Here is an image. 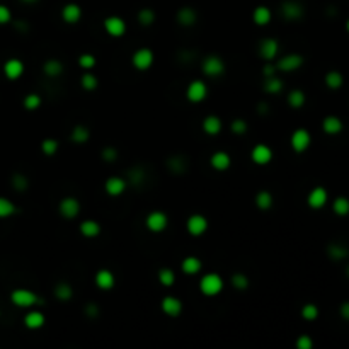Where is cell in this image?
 <instances>
[{"label": "cell", "mask_w": 349, "mask_h": 349, "mask_svg": "<svg viewBox=\"0 0 349 349\" xmlns=\"http://www.w3.org/2000/svg\"><path fill=\"white\" fill-rule=\"evenodd\" d=\"M223 278L216 275V273H206L200 279V289L206 296H216L218 293L223 291Z\"/></svg>", "instance_id": "6da1fadb"}, {"label": "cell", "mask_w": 349, "mask_h": 349, "mask_svg": "<svg viewBox=\"0 0 349 349\" xmlns=\"http://www.w3.org/2000/svg\"><path fill=\"white\" fill-rule=\"evenodd\" d=\"M10 301L19 308H31V307H34V305L41 303V298H39L34 291H31V289L17 288L10 293Z\"/></svg>", "instance_id": "7a4b0ae2"}, {"label": "cell", "mask_w": 349, "mask_h": 349, "mask_svg": "<svg viewBox=\"0 0 349 349\" xmlns=\"http://www.w3.org/2000/svg\"><path fill=\"white\" fill-rule=\"evenodd\" d=\"M145 225L150 232L153 233H160L164 232L165 228L169 227V216L167 213L160 211V209H155V211H150L145 218Z\"/></svg>", "instance_id": "3957f363"}, {"label": "cell", "mask_w": 349, "mask_h": 349, "mask_svg": "<svg viewBox=\"0 0 349 349\" xmlns=\"http://www.w3.org/2000/svg\"><path fill=\"white\" fill-rule=\"evenodd\" d=\"M201 70L206 77H220L225 72V62L218 55H208L201 62Z\"/></svg>", "instance_id": "277c9868"}, {"label": "cell", "mask_w": 349, "mask_h": 349, "mask_svg": "<svg viewBox=\"0 0 349 349\" xmlns=\"http://www.w3.org/2000/svg\"><path fill=\"white\" fill-rule=\"evenodd\" d=\"M153 62H155V55H153V51L150 48H138L132 57L133 67L137 70H141V72L148 70L153 65Z\"/></svg>", "instance_id": "5b68a950"}, {"label": "cell", "mask_w": 349, "mask_h": 349, "mask_svg": "<svg viewBox=\"0 0 349 349\" xmlns=\"http://www.w3.org/2000/svg\"><path fill=\"white\" fill-rule=\"evenodd\" d=\"M305 63V58L298 53H289L281 57L279 60L276 62V69L278 72H295L298 70L301 65Z\"/></svg>", "instance_id": "8992f818"}, {"label": "cell", "mask_w": 349, "mask_h": 349, "mask_svg": "<svg viewBox=\"0 0 349 349\" xmlns=\"http://www.w3.org/2000/svg\"><path fill=\"white\" fill-rule=\"evenodd\" d=\"M58 211H60V215L63 218H67V220H73V218H77L78 213H80V203H78L77 198L67 196V198H63L60 201V205H58Z\"/></svg>", "instance_id": "52a82bcc"}, {"label": "cell", "mask_w": 349, "mask_h": 349, "mask_svg": "<svg viewBox=\"0 0 349 349\" xmlns=\"http://www.w3.org/2000/svg\"><path fill=\"white\" fill-rule=\"evenodd\" d=\"M310 141H312V137L305 128L295 130L291 135V138H289V145H291V148L295 150L296 153L305 152V150L310 146Z\"/></svg>", "instance_id": "ba28073f"}, {"label": "cell", "mask_w": 349, "mask_h": 349, "mask_svg": "<svg viewBox=\"0 0 349 349\" xmlns=\"http://www.w3.org/2000/svg\"><path fill=\"white\" fill-rule=\"evenodd\" d=\"M208 218L205 215H200V213H194L188 218V221H186V228H188V232L191 233L193 237H200L203 235V233L208 230Z\"/></svg>", "instance_id": "9c48e42d"}, {"label": "cell", "mask_w": 349, "mask_h": 349, "mask_svg": "<svg viewBox=\"0 0 349 349\" xmlns=\"http://www.w3.org/2000/svg\"><path fill=\"white\" fill-rule=\"evenodd\" d=\"M104 29L109 36L121 38V36H125V33H126V22L120 15H109V17L104 19Z\"/></svg>", "instance_id": "30bf717a"}, {"label": "cell", "mask_w": 349, "mask_h": 349, "mask_svg": "<svg viewBox=\"0 0 349 349\" xmlns=\"http://www.w3.org/2000/svg\"><path fill=\"white\" fill-rule=\"evenodd\" d=\"M305 9L300 2L296 0H286V2L281 3V15H283L286 21H298L303 17Z\"/></svg>", "instance_id": "8fae6325"}, {"label": "cell", "mask_w": 349, "mask_h": 349, "mask_svg": "<svg viewBox=\"0 0 349 349\" xmlns=\"http://www.w3.org/2000/svg\"><path fill=\"white\" fill-rule=\"evenodd\" d=\"M206 96H208V85H206L203 80H193L191 84L188 85L186 97L191 102H203Z\"/></svg>", "instance_id": "7c38bea8"}, {"label": "cell", "mask_w": 349, "mask_h": 349, "mask_svg": "<svg viewBox=\"0 0 349 349\" xmlns=\"http://www.w3.org/2000/svg\"><path fill=\"white\" fill-rule=\"evenodd\" d=\"M279 53V43L275 38H266L259 45V55L266 62H273Z\"/></svg>", "instance_id": "4fadbf2b"}, {"label": "cell", "mask_w": 349, "mask_h": 349, "mask_svg": "<svg viewBox=\"0 0 349 349\" xmlns=\"http://www.w3.org/2000/svg\"><path fill=\"white\" fill-rule=\"evenodd\" d=\"M251 158H252L254 164H257V165H268L269 162L273 160V150L269 148L268 145L259 143L252 148Z\"/></svg>", "instance_id": "5bb4252c"}, {"label": "cell", "mask_w": 349, "mask_h": 349, "mask_svg": "<svg viewBox=\"0 0 349 349\" xmlns=\"http://www.w3.org/2000/svg\"><path fill=\"white\" fill-rule=\"evenodd\" d=\"M126 188H128V181L120 176H113L104 182V189L109 196H120L126 191Z\"/></svg>", "instance_id": "9a60e30c"}, {"label": "cell", "mask_w": 349, "mask_h": 349, "mask_svg": "<svg viewBox=\"0 0 349 349\" xmlns=\"http://www.w3.org/2000/svg\"><path fill=\"white\" fill-rule=\"evenodd\" d=\"M3 73L9 80H17L22 73H24V63L19 58H9L3 63Z\"/></svg>", "instance_id": "2e32d148"}, {"label": "cell", "mask_w": 349, "mask_h": 349, "mask_svg": "<svg viewBox=\"0 0 349 349\" xmlns=\"http://www.w3.org/2000/svg\"><path fill=\"white\" fill-rule=\"evenodd\" d=\"M160 308H162V312H164L165 315L179 317L184 307H182V301L177 298V296H165V298L162 300V303H160Z\"/></svg>", "instance_id": "e0dca14e"}, {"label": "cell", "mask_w": 349, "mask_h": 349, "mask_svg": "<svg viewBox=\"0 0 349 349\" xmlns=\"http://www.w3.org/2000/svg\"><path fill=\"white\" fill-rule=\"evenodd\" d=\"M327 200H329V194H327V189H324V188H313L310 193H308V198H307V203L310 208L313 209H319V208H322V206H325V203H327Z\"/></svg>", "instance_id": "ac0fdd59"}, {"label": "cell", "mask_w": 349, "mask_h": 349, "mask_svg": "<svg viewBox=\"0 0 349 349\" xmlns=\"http://www.w3.org/2000/svg\"><path fill=\"white\" fill-rule=\"evenodd\" d=\"M82 17V9L78 3H67L62 9V19L67 24H77Z\"/></svg>", "instance_id": "d6986e66"}, {"label": "cell", "mask_w": 349, "mask_h": 349, "mask_svg": "<svg viewBox=\"0 0 349 349\" xmlns=\"http://www.w3.org/2000/svg\"><path fill=\"white\" fill-rule=\"evenodd\" d=\"M96 284H97V288H101V289L114 288L116 278H114L113 271H109V269H99L96 273Z\"/></svg>", "instance_id": "ffe728a7"}, {"label": "cell", "mask_w": 349, "mask_h": 349, "mask_svg": "<svg viewBox=\"0 0 349 349\" xmlns=\"http://www.w3.org/2000/svg\"><path fill=\"white\" fill-rule=\"evenodd\" d=\"M209 164H211V167L213 169H216V170H227L230 165H232V158H230V155L227 152H223V150H218V152H215L211 155V158H209Z\"/></svg>", "instance_id": "44dd1931"}, {"label": "cell", "mask_w": 349, "mask_h": 349, "mask_svg": "<svg viewBox=\"0 0 349 349\" xmlns=\"http://www.w3.org/2000/svg\"><path fill=\"white\" fill-rule=\"evenodd\" d=\"M221 128H223V121H221V118L215 116V114H209V116H206L203 120V130L209 137L218 135L221 132Z\"/></svg>", "instance_id": "7402d4cb"}, {"label": "cell", "mask_w": 349, "mask_h": 349, "mask_svg": "<svg viewBox=\"0 0 349 349\" xmlns=\"http://www.w3.org/2000/svg\"><path fill=\"white\" fill-rule=\"evenodd\" d=\"M198 21V14L193 7H182L177 12V22L182 26V27H191L196 24Z\"/></svg>", "instance_id": "603a6c76"}, {"label": "cell", "mask_w": 349, "mask_h": 349, "mask_svg": "<svg viewBox=\"0 0 349 349\" xmlns=\"http://www.w3.org/2000/svg\"><path fill=\"white\" fill-rule=\"evenodd\" d=\"M201 268H203V263H201V261L198 259L196 256L184 257V259H182V263H181L182 273H184V275H189V276L198 275V273L201 271Z\"/></svg>", "instance_id": "cb8c5ba5"}, {"label": "cell", "mask_w": 349, "mask_h": 349, "mask_svg": "<svg viewBox=\"0 0 349 349\" xmlns=\"http://www.w3.org/2000/svg\"><path fill=\"white\" fill-rule=\"evenodd\" d=\"M46 322V317L39 310H31L24 315V325L27 329H41Z\"/></svg>", "instance_id": "d4e9b609"}, {"label": "cell", "mask_w": 349, "mask_h": 349, "mask_svg": "<svg viewBox=\"0 0 349 349\" xmlns=\"http://www.w3.org/2000/svg\"><path fill=\"white\" fill-rule=\"evenodd\" d=\"M283 89H284V82L278 77V73L273 75V77H264V90L268 94L276 96V94L283 92Z\"/></svg>", "instance_id": "484cf974"}, {"label": "cell", "mask_w": 349, "mask_h": 349, "mask_svg": "<svg viewBox=\"0 0 349 349\" xmlns=\"http://www.w3.org/2000/svg\"><path fill=\"white\" fill-rule=\"evenodd\" d=\"M43 72H45L46 77H51V78H57L60 77L63 73V63L57 58H50V60L45 62L43 65Z\"/></svg>", "instance_id": "4316f807"}, {"label": "cell", "mask_w": 349, "mask_h": 349, "mask_svg": "<svg viewBox=\"0 0 349 349\" xmlns=\"http://www.w3.org/2000/svg\"><path fill=\"white\" fill-rule=\"evenodd\" d=\"M271 17H273L271 10H269L266 5L256 7L252 12V21L256 22L257 26H268L269 22H271Z\"/></svg>", "instance_id": "83f0119b"}, {"label": "cell", "mask_w": 349, "mask_h": 349, "mask_svg": "<svg viewBox=\"0 0 349 349\" xmlns=\"http://www.w3.org/2000/svg\"><path fill=\"white\" fill-rule=\"evenodd\" d=\"M78 228H80L82 235L87 237V239H94V237H97L101 233V225L96 220H84Z\"/></svg>", "instance_id": "f1b7e54d"}, {"label": "cell", "mask_w": 349, "mask_h": 349, "mask_svg": "<svg viewBox=\"0 0 349 349\" xmlns=\"http://www.w3.org/2000/svg\"><path fill=\"white\" fill-rule=\"evenodd\" d=\"M322 128L327 135H339L341 132H343L344 125L337 116H327L322 121Z\"/></svg>", "instance_id": "f546056e"}, {"label": "cell", "mask_w": 349, "mask_h": 349, "mask_svg": "<svg viewBox=\"0 0 349 349\" xmlns=\"http://www.w3.org/2000/svg\"><path fill=\"white\" fill-rule=\"evenodd\" d=\"M327 256L331 257L332 261H343L349 256V249L341 244H331L327 247Z\"/></svg>", "instance_id": "4dcf8cb0"}, {"label": "cell", "mask_w": 349, "mask_h": 349, "mask_svg": "<svg viewBox=\"0 0 349 349\" xmlns=\"http://www.w3.org/2000/svg\"><path fill=\"white\" fill-rule=\"evenodd\" d=\"M305 101H307V96H305V92L300 89H293L291 92L288 94V104H289V108H293V109L303 108Z\"/></svg>", "instance_id": "1f68e13d"}, {"label": "cell", "mask_w": 349, "mask_h": 349, "mask_svg": "<svg viewBox=\"0 0 349 349\" xmlns=\"http://www.w3.org/2000/svg\"><path fill=\"white\" fill-rule=\"evenodd\" d=\"M256 206L259 209H263V211H266V209H271L273 208V203H275V200H273V194L269 193V191H259L256 194Z\"/></svg>", "instance_id": "d6a6232c"}, {"label": "cell", "mask_w": 349, "mask_h": 349, "mask_svg": "<svg viewBox=\"0 0 349 349\" xmlns=\"http://www.w3.org/2000/svg\"><path fill=\"white\" fill-rule=\"evenodd\" d=\"M70 138H72V141L73 143H85L87 140L90 138V132H89V128L84 125H77L75 128L72 130V135H70Z\"/></svg>", "instance_id": "836d02e7"}, {"label": "cell", "mask_w": 349, "mask_h": 349, "mask_svg": "<svg viewBox=\"0 0 349 349\" xmlns=\"http://www.w3.org/2000/svg\"><path fill=\"white\" fill-rule=\"evenodd\" d=\"M55 296H57L60 301H69V300H72V296H73V288L70 286L69 283H58L57 286H55Z\"/></svg>", "instance_id": "e575fe53"}, {"label": "cell", "mask_w": 349, "mask_h": 349, "mask_svg": "<svg viewBox=\"0 0 349 349\" xmlns=\"http://www.w3.org/2000/svg\"><path fill=\"white\" fill-rule=\"evenodd\" d=\"M167 167H169L170 172L182 174V172H186V169H188V162H186L184 157L176 155V157H170L167 160Z\"/></svg>", "instance_id": "d590c367"}, {"label": "cell", "mask_w": 349, "mask_h": 349, "mask_svg": "<svg viewBox=\"0 0 349 349\" xmlns=\"http://www.w3.org/2000/svg\"><path fill=\"white\" fill-rule=\"evenodd\" d=\"M157 276H158L160 284L162 286H165V288L174 286V283H176V273H174L170 268H162L160 271H158Z\"/></svg>", "instance_id": "8d00e7d4"}, {"label": "cell", "mask_w": 349, "mask_h": 349, "mask_svg": "<svg viewBox=\"0 0 349 349\" xmlns=\"http://www.w3.org/2000/svg\"><path fill=\"white\" fill-rule=\"evenodd\" d=\"M14 213H17V206L10 200L0 196V218H9V216H12Z\"/></svg>", "instance_id": "74e56055"}, {"label": "cell", "mask_w": 349, "mask_h": 349, "mask_svg": "<svg viewBox=\"0 0 349 349\" xmlns=\"http://www.w3.org/2000/svg\"><path fill=\"white\" fill-rule=\"evenodd\" d=\"M332 209H334L336 215L339 216H346L349 215V200L344 196H339L334 200V203H332Z\"/></svg>", "instance_id": "f35d334b"}, {"label": "cell", "mask_w": 349, "mask_h": 349, "mask_svg": "<svg viewBox=\"0 0 349 349\" xmlns=\"http://www.w3.org/2000/svg\"><path fill=\"white\" fill-rule=\"evenodd\" d=\"M344 82V77L341 72H337V70H332V72H329L325 75V85L329 87V89H339L341 85H343Z\"/></svg>", "instance_id": "ab89813d"}, {"label": "cell", "mask_w": 349, "mask_h": 349, "mask_svg": "<svg viewBox=\"0 0 349 349\" xmlns=\"http://www.w3.org/2000/svg\"><path fill=\"white\" fill-rule=\"evenodd\" d=\"M80 84H82V87H84L85 90H89V92H92V90H96L97 87H99V80H97V77H96V75H94V73L87 72V73L82 75Z\"/></svg>", "instance_id": "60d3db41"}, {"label": "cell", "mask_w": 349, "mask_h": 349, "mask_svg": "<svg viewBox=\"0 0 349 349\" xmlns=\"http://www.w3.org/2000/svg\"><path fill=\"white\" fill-rule=\"evenodd\" d=\"M12 188L19 193H24L29 188V181L24 174H14L12 176Z\"/></svg>", "instance_id": "b9f144b4"}, {"label": "cell", "mask_w": 349, "mask_h": 349, "mask_svg": "<svg viewBox=\"0 0 349 349\" xmlns=\"http://www.w3.org/2000/svg\"><path fill=\"white\" fill-rule=\"evenodd\" d=\"M138 22L141 26H152L155 22V12L152 9H141L138 12Z\"/></svg>", "instance_id": "7bdbcfd3"}, {"label": "cell", "mask_w": 349, "mask_h": 349, "mask_svg": "<svg viewBox=\"0 0 349 349\" xmlns=\"http://www.w3.org/2000/svg\"><path fill=\"white\" fill-rule=\"evenodd\" d=\"M230 283H232V286L235 289H245L249 286V278L244 275V273H235V275L232 276V279H230Z\"/></svg>", "instance_id": "ee69618b"}, {"label": "cell", "mask_w": 349, "mask_h": 349, "mask_svg": "<svg viewBox=\"0 0 349 349\" xmlns=\"http://www.w3.org/2000/svg\"><path fill=\"white\" fill-rule=\"evenodd\" d=\"M41 102H43L41 96H38V94H27L24 97V101H22V104H24V108L27 111H34L41 106Z\"/></svg>", "instance_id": "f6af8a7d"}, {"label": "cell", "mask_w": 349, "mask_h": 349, "mask_svg": "<svg viewBox=\"0 0 349 349\" xmlns=\"http://www.w3.org/2000/svg\"><path fill=\"white\" fill-rule=\"evenodd\" d=\"M41 150H43V153L48 157L55 155V153L58 152V141L55 140V138H46L41 143Z\"/></svg>", "instance_id": "bcb514c9"}, {"label": "cell", "mask_w": 349, "mask_h": 349, "mask_svg": "<svg viewBox=\"0 0 349 349\" xmlns=\"http://www.w3.org/2000/svg\"><path fill=\"white\" fill-rule=\"evenodd\" d=\"M301 317H303L305 320H315L317 317H319V308H317V305L313 303H307L303 305V308H301Z\"/></svg>", "instance_id": "7dc6e473"}, {"label": "cell", "mask_w": 349, "mask_h": 349, "mask_svg": "<svg viewBox=\"0 0 349 349\" xmlns=\"http://www.w3.org/2000/svg\"><path fill=\"white\" fill-rule=\"evenodd\" d=\"M96 57L90 53H82L80 57H78V65L82 67L84 70H92L94 67H96Z\"/></svg>", "instance_id": "c3c4849f"}, {"label": "cell", "mask_w": 349, "mask_h": 349, "mask_svg": "<svg viewBox=\"0 0 349 349\" xmlns=\"http://www.w3.org/2000/svg\"><path fill=\"white\" fill-rule=\"evenodd\" d=\"M249 125L245 120H242V118H235V120L232 121V125H230V130H232L233 135H244L247 132Z\"/></svg>", "instance_id": "681fc988"}, {"label": "cell", "mask_w": 349, "mask_h": 349, "mask_svg": "<svg viewBox=\"0 0 349 349\" xmlns=\"http://www.w3.org/2000/svg\"><path fill=\"white\" fill-rule=\"evenodd\" d=\"M101 157H102V160L113 164V162H116V158H118V150L114 148V146H106V148H102Z\"/></svg>", "instance_id": "f907efd6"}, {"label": "cell", "mask_w": 349, "mask_h": 349, "mask_svg": "<svg viewBox=\"0 0 349 349\" xmlns=\"http://www.w3.org/2000/svg\"><path fill=\"white\" fill-rule=\"evenodd\" d=\"M296 348L298 349H312L313 348V341L310 336L301 334L298 339H296Z\"/></svg>", "instance_id": "816d5d0a"}, {"label": "cell", "mask_w": 349, "mask_h": 349, "mask_svg": "<svg viewBox=\"0 0 349 349\" xmlns=\"http://www.w3.org/2000/svg\"><path fill=\"white\" fill-rule=\"evenodd\" d=\"M145 179V172H141L140 169H133L132 172H130V182L135 186H140L141 182Z\"/></svg>", "instance_id": "f5cc1de1"}, {"label": "cell", "mask_w": 349, "mask_h": 349, "mask_svg": "<svg viewBox=\"0 0 349 349\" xmlns=\"http://www.w3.org/2000/svg\"><path fill=\"white\" fill-rule=\"evenodd\" d=\"M10 21H12L10 9L7 5H2V3H0V24H9Z\"/></svg>", "instance_id": "db71d44e"}, {"label": "cell", "mask_w": 349, "mask_h": 349, "mask_svg": "<svg viewBox=\"0 0 349 349\" xmlns=\"http://www.w3.org/2000/svg\"><path fill=\"white\" fill-rule=\"evenodd\" d=\"M278 73V69H276V63H271L268 62L266 65L263 67V77H273V75Z\"/></svg>", "instance_id": "11a10c76"}, {"label": "cell", "mask_w": 349, "mask_h": 349, "mask_svg": "<svg viewBox=\"0 0 349 349\" xmlns=\"http://www.w3.org/2000/svg\"><path fill=\"white\" fill-rule=\"evenodd\" d=\"M85 315L96 319V317L99 315V307H97L96 303H87L85 305Z\"/></svg>", "instance_id": "9f6ffc18"}, {"label": "cell", "mask_w": 349, "mask_h": 349, "mask_svg": "<svg viewBox=\"0 0 349 349\" xmlns=\"http://www.w3.org/2000/svg\"><path fill=\"white\" fill-rule=\"evenodd\" d=\"M339 312H341V317H343V319L349 320V301H344V303L341 305Z\"/></svg>", "instance_id": "6f0895ef"}, {"label": "cell", "mask_w": 349, "mask_h": 349, "mask_svg": "<svg viewBox=\"0 0 349 349\" xmlns=\"http://www.w3.org/2000/svg\"><path fill=\"white\" fill-rule=\"evenodd\" d=\"M259 111H261V113H266V111H268V106H266V102H261V104H259Z\"/></svg>", "instance_id": "680465c9"}, {"label": "cell", "mask_w": 349, "mask_h": 349, "mask_svg": "<svg viewBox=\"0 0 349 349\" xmlns=\"http://www.w3.org/2000/svg\"><path fill=\"white\" fill-rule=\"evenodd\" d=\"M22 2H26V3H33V2H36V0H22Z\"/></svg>", "instance_id": "91938a15"}, {"label": "cell", "mask_w": 349, "mask_h": 349, "mask_svg": "<svg viewBox=\"0 0 349 349\" xmlns=\"http://www.w3.org/2000/svg\"><path fill=\"white\" fill-rule=\"evenodd\" d=\"M346 29H348V33H349V19H348V22H346Z\"/></svg>", "instance_id": "94428289"}, {"label": "cell", "mask_w": 349, "mask_h": 349, "mask_svg": "<svg viewBox=\"0 0 349 349\" xmlns=\"http://www.w3.org/2000/svg\"><path fill=\"white\" fill-rule=\"evenodd\" d=\"M346 276L349 278V266H348V268H346Z\"/></svg>", "instance_id": "6125c7cd"}]
</instances>
